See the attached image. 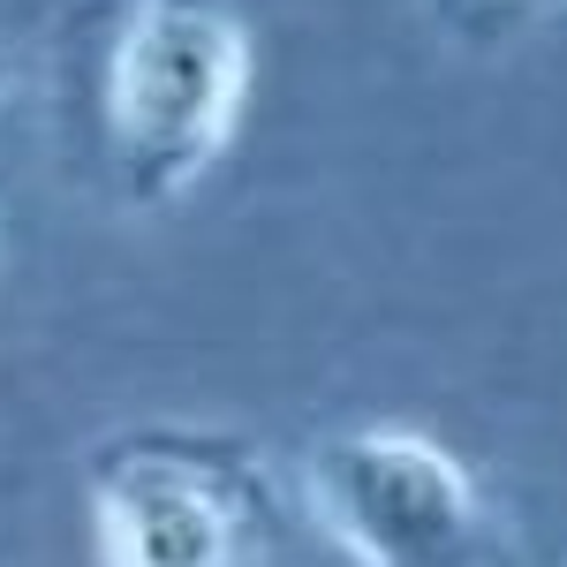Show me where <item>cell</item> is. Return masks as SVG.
Here are the masks:
<instances>
[{
  "label": "cell",
  "instance_id": "cell-1",
  "mask_svg": "<svg viewBox=\"0 0 567 567\" xmlns=\"http://www.w3.org/2000/svg\"><path fill=\"white\" fill-rule=\"evenodd\" d=\"M318 492L371 567H462L477 537L462 470L416 439H341L318 454Z\"/></svg>",
  "mask_w": 567,
  "mask_h": 567
},
{
  "label": "cell",
  "instance_id": "cell-2",
  "mask_svg": "<svg viewBox=\"0 0 567 567\" xmlns=\"http://www.w3.org/2000/svg\"><path fill=\"white\" fill-rule=\"evenodd\" d=\"M99 537L114 567H235L243 507L213 470L144 454L99 484Z\"/></svg>",
  "mask_w": 567,
  "mask_h": 567
},
{
  "label": "cell",
  "instance_id": "cell-3",
  "mask_svg": "<svg viewBox=\"0 0 567 567\" xmlns=\"http://www.w3.org/2000/svg\"><path fill=\"white\" fill-rule=\"evenodd\" d=\"M235 84V53L205 16L152 8L122 53V130L152 159H182Z\"/></svg>",
  "mask_w": 567,
  "mask_h": 567
}]
</instances>
